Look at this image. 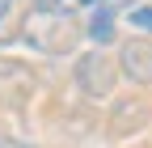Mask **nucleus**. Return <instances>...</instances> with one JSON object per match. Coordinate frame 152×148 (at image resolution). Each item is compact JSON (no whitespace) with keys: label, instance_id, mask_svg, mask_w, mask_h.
<instances>
[{"label":"nucleus","instance_id":"423d86ee","mask_svg":"<svg viewBox=\"0 0 152 148\" xmlns=\"http://www.w3.org/2000/svg\"><path fill=\"white\" fill-rule=\"evenodd\" d=\"M127 21L135 26L140 34H152V4H135V9L127 13Z\"/></svg>","mask_w":152,"mask_h":148},{"label":"nucleus","instance_id":"20e7f679","mask_svg":"<svg viewBox=\"0 0 152 148\" xmlns=\"http://www.w3.org/2000/svg\"><path fill=\"white\" fill-rule=\"evenodd\" d=\"M34 89V68L21 59H0V93H26Z\"/></svg>","mask_w":152,"mask_h":148},{"label":"nucleus","instance_id":"7ed1b4c3","mask_svg":"<svg viewBox=\"0 0 152 148\" xmlns=\"http://www.w3.org/2000/svg\"><path fill=\"white\" fill-rule=\"evenodd\" d=\"M118 72L135 85H152V38H127L118 47Z\"/></svg>","mask_w":152,"mask_h":148},{"label":"nucleus","instance_id":"9d476101","mask_svg":"<svg viewBox=\"0 0 152 148\" xmlns=\"http://www.w3.org/2000/svg\"><path fill=\"white\" fill-rule=\"evenodd\" d=\"M9 9H13V0H0V26L9 21Z\"/></svg>","mask_w":152,"mask_h":148},{"label":"nucleus","instance_id":"39448f33","mask_svg":"<svg viewBox=\"0 0 152 148\" xmlns=\"http://www.w3.org/2000/svg\"><path fill=\"white\" fill-rule=\"evenodd\" d=\"M85 38H89L93 47L114 42V9H93V13H89V21H85Z\"/></svg>","mask_w":152,"mask_h":148},{"label":"nucleus","instance_id":"1a4fd4ad","mask_svg":"<svg viewBox=\"0 0 152 148\" xmlns=\"http://www.w3.org/2000/svg\"><path fill=\"white\" fill-rule=\"evenodd\" d=\"M0 148H34V144H26V140H0Z\"/></svg>","mask_w":152,"mask_h":148},{"label":"nucleus","instance_id":"f257e3e1","mask_svg":"<svg viewBox=\"0 0 152 148\" xmlns=\"http://www.w3.org/2000/svg\"><path fill=\"white\" fill-rule=\"evenodd\" d=\"M21 42L34 47L38 55H68L80 38V26H76L72 13H59V9H47V4H34L26 17H21Z\"/></svg>","mask_w":152,"mask_h":148},{"label":"nucleus","instance_id":"f03ea898","mask_svg":"<svg viewBox=\"0 0 152 148\" xmlns=\"http://www.w3.org/2000/svg\"><path fill=\"white\" fill-rule=\"evenodd\" d=\"M76 85L89 97H110V89L118 85V64L110 55H102V51H85L76 59Z\"/></svg>","mask_w":152,"mask_h":148},{"label":"nucleus","instance_id":"6e6552de","mask_svg":"<svg viewBox=\"0 0 152 148\" xmlns=\"http://www.w3.org/2000/svg\"><path fill=\"white\" fill-rule=\"evenodd\" d=\"M76 4H93V9H110V4H118V0H76Z\"/></svg>","mask_w":152,"mask_h":148},{"label":"nucleus","instance_id":"0eeeda50","mask_svg":"<svg viewBox=\"0 0 152 148\" xmlns=\"http://www.w3.org/2000/svg\"><path fill=\"white\" fill-rule=\"evenodd\" d=\"M38 4H47V9H59V13H72V9H76V0H38Z\"/></svg>","mask_w":152,"mask_h":148}]
</instances>
